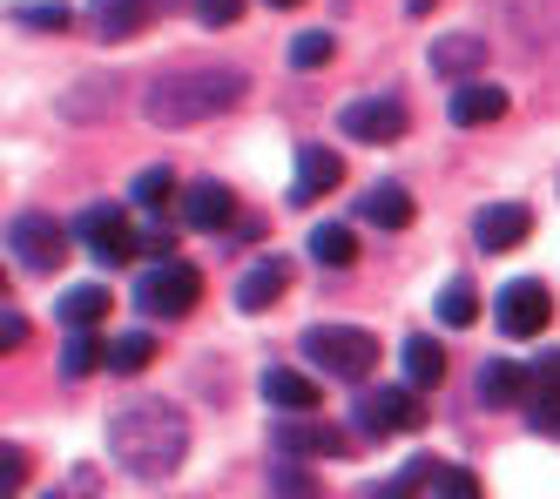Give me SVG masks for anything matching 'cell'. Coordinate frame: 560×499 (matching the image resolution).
I'll return each mask as SVG.
<instances>
[{
  "label": "cell",
  "instance_id": "6da1fadb",
  "mask_svg": "<svg viewBox=\"0 0 560 499\" xmlns=\"http://www.w3.org/2000/svg\"><path fill=\"white\" fill-rule=\"evenodd\" d=\"M108 445H115V460H122V473L163 479L189 452V419L163 398H129V405H115V419H108Z\"/></svg>",
  "mask_w": 560,
  "mask_h": 499
},
{
  "label": "cell",
  "instance_id": "7a4b0ae2",
  "mask_svg": "<svg viewBox=\"0 0 560 499\" xmlns=\"http://www.w3.org/2000/svg\"><path fill=\"white\" fill-rule=\"evenodd\" d=\"M244 89H250V81L236 74V68H170V74L149 81L142 115L155 121V129H196V121L236 108Z\"/></svg>",
  "mask_w": 560,
  "mask_h": 499
},
{
  "label": "cell",
  "instance_id": "3957f363",
  "mask_svg": "<svg viewBox=\"0 0 560 499\" xmlns=\"http://www.w3.org/2000/svg\"><path fill=\"white\" fill-rule=\"evenodd\" d=\"M304 358L317 371H331V379L358 385L378 364V338H372V330H358V324H311L304 330Z\"/></svg>",
  "mask_w": 560,
  "mask_h": 499
},
{
  "label": "cell",
  "instance_id": "277c9868",
  "mask_svg": "<svg viewBox=\"0 0 560 499\" xmlns=\"http://www.w3.org/2000/svg\"><path fill=\"white\" fill-rule=\"evenodd\" d=\"M196 298H203V277H196L183 257H163V264H149L136 277V311L142 317H189Z\"/></svg>",
  "mask_w": 560,
  "mask_h": 499
},
{
  "label": "cell",
  "instance_id": "5b68a950",
  "mask_svg": "<svg viewBox=\"0 0 560 499\" xmlns=\"http://www.w3.org/2000/svg\"><path fill=\"white\" fill-rule=\"evenodd\" d=\"M8 250H14V264H21V270L48 277V270L68 257V230H61L55 217H42V210H21V217L8 223Z\"/></svg>",
  "mask_w": 560,
  "mask_h": 499
},
{
  "label": "cell",
  "instance_id": "8992f818",
  "mask_svg": "<svg viewBox=\"0 0 560 499\" xmlns=\"http://www.w3.org/2000/svg\"><path fill=\"white\" fill-rule=\"evenodd\" d=\"M74 236L89 243V257H95L102 270L129 264L136 250H142V236L129 230V217H122V210H108V202H95V210H82V223H74Z\"/></svg>",
  "mask_w": 560,
  "mask_h": 499
},
{
  "label": "cell",
  "instance_id": "52a82bcc",
  "mask_svg": "<svg viewBox=\"0 0 560 499\" xmlns=\"http://www.w3.org/2000/svg\"><path fill=\"white\" fill-rule=\"evenodd\" d=\"M351 411H358V432H365V439H385V432H419V426H425V411H419V392H412V385L365 392Z\"/></svg>",
  "mask_w": 560,
  "mask_h": 499
},
{
  "label": "cell",
  "instance_id": "ba28073f",
  "mask_svg": "<svg viewBox=\"0 0 560 499\" xmlns=\"http://www.w3.org/2000/svg\"><path fill=\"white\" fill-rule=\"evenodd\" d=\"M493 317H500V330L506 338H540L547 330V317H553V304H547V283H534V277H513L500 298H493Z\"/></svg>",
  "mask_w": 560,
  "mask_h": 499
},
{
  "label": "cell",
  "instance_id": "9c48e42d",
  "mask_svg": "<svg viewBox=\"0 0 560 499\" xmlns=\"http://www.w3.org/2000/svg\"><path fill=\"white\" fill-rule=\"evenodd\" d=\"M406 102L398 95H365V102H345V115H338V129L351 136V142H398L406 136Z\"/></svg>",
  "mask_w": 560,
  "mask_h": 499
},
{
  "label": "cell",
  "instance_id": "30bf717a",
  "mask_svg": "<svg viewBox=\"0 0 560 499\" xmlns=\"http://www.w3.org/2000/svg\"><path fill=\"white\" fill-rule=\"evenodd\" d=\"M487 55H493V40H487V34H472V27H459V34H439V40H432V74L479 81Z\"/></svg>",
  "mask_w": 560,
  "mask_h": 499
},
{
  "label": "cell",
  "instance_id": "8fae6325",
  "mask_svg": "<svg viewBox=\"0 0 560 499\" xmlns=\"http://www.w3.org/2000/svg\"><path fill=\"white\" fill-rule=\"evenodd\" d=\"M534 230V210L527 202H487V210L472 217V243L479 250H520Z\"/></svg>",
  "mask_w": 560,
  "mask_h": 499
},
{
  "label": "cell",
  "instance_id": "7c38bea8",
  "mask_svg": "<svg viewBox=\"0 0 560 499\" xmlns=\"http://www.w3.org/2000/svg\"><path fill=\"white\" fill-rule=\"evenodd\" d=\"M351 439L338 432V426H311L304 411H291L284 426H277V452H284V460H331V452H345Z\"/></svg>",
  "mask_w": 560,
  "mask_h": 499
},
{
  "label": "cell",
  "instance_id": "4fadbf2b",
  "mask_svg": "<svg viewBox=\"0 0 560 499\" xmlns=\"http://www.w3.org/2000/svg\"><path fill=\"white\" fill-rule=\"evenodd\" d=\"M345 183V162H338V149H325V142H304L298 149V183H291V202H317V196H331Z\"/></svg>",
  "mask_w": 560,
  "mask_h": 499
},
{
  "label": "cell",
  "instance_id": "5bb4252c",
  "mask_svg": "<svg viewBox=\"0 0 560 499\" xmlns=\"http://www.w3.org/2000/svg\"><path fill=\"white\" fill-rule=\"evenodd\" d=\"M284 290H291V264L284 257H264V264H250L244 270V283H236V311H270L277 298H284Z\"/></svg>",
  "mask_w": 560,
  "mask_h": 499
},
{
  "label": "cell",
  "instance_id": "9a60e30c",
  "mask_svg": "<svg viewBox=\"0 0 560 499\" xmlns=\"http://www.w3.org/2000/svg\"><path fill=\"white\" fill-rule=\"evenodd\" d=\"M149 14H155V0H89L95 40H129V34L149 27Z\"/></svg>",
  "mask_w": 560,
  "mask_h": 499
},
{
  "label": "cell",
  "instance_id": "2e32d148",
  "mask_svg": "<svg viewBox=\"0 0 560 499\" xmlns=\"http://www.w3.org/2000/svg\"><path fill=\"white\" fill-rule=\"evenodd\" d=\"M446 115L459 121V129H479V121H500L506 115V89H493V81H459Z\"/></svg>",
  "mask_w": 560,
  "mask_h": 499
},
{
  "label": "cell",
  "instance_id": "e0dca14e",
  "mask_svg": "<svg viewBox=\"0 0 560 499\" xmlns=\"http://www.w3.org/2000/svg\"><path fill=\"white\" fill-rule=\"evenodd\" d=\"M264 398L277 411H317V379H311V371H298V364H270L264 371Z\"/></svg>",
  "mask_w": 560,
  "mask_h": 499
},
{
  "label": "cell",
  "instance_id": "ac0fdd59",
  "mask_svg": "<svg viewBox=\"0 0 560 499\" xmlns=\"http://www.w3.org/2000/svg\"><path fill=\"white\" fill-rule=\"evenodd\" d=\"M479 398H487V405H527L534 379L513 358H487V371H479Z\"/></svg>",
  "mask_w": 560,
  "mask_h": 499
},
{
  "label": "cell",
  "instance_id": "d6986e66",
  "mask_svg": "<svg viewBox=\"0 0 560 499\" xmlns=\"http://www.w3.org/2000/svg\"><path fill=\"white\" fill-rule=\"evenodd\" d=\"M358 217L378 223V230H406L412 223V196L398 189V183H372L365 196H358Z\"/></svg>",
  "mask_w": 560,
  "mask_h": 499
},
{
  "label": "cell",
  "instance_id": "ffe728a7",
  "mask_svg": "<svg viewBox=\"0 0 560 499\" xmlns=\"http://www.w3.org/2000/svg\"><path fill=\"white\" fill-rule=\"evenodd\" d=\"M230 210H236V202H230L223 183H196V189L183 196V223H189V230H223Z\"/></svg>",
  "mask_w": 560,
  "mask_h": 499
},
{
  "label": "cell",
  "instance_id": "44dd1931",
  "mask_svg": "<svg viewBox=\"0 0 560 499\" xmlns=\"http://www.w3.org/2000/svg\"><path fill=\"white\" fill-rule=\"evenodd\" d=\"M108 317V290L102 283H74V290H61V324L68 330H95Z\"/></svg>",
  "mask_w": 560,
  "mask_h": 499
},
{
  "label": "cell",
  "instance_id": "7402d4cb",
  "mask_svg": "<svg viewBox=\"0 0 560 499\" xmlns=\"http://www.w3.org/2000/svg\"><path fill=\"white\" fill-rule=\"evenodd\" d=\"M432 473H439V460H406L392 479H378V486H372V499H419V492L432 486Z\"/></svg>",
  "mask_w": 560,
  "mask_h": 499
},
{
  "label": "cell",
  "instance_id": "603a6c76",
  "mask_svg": "<svg viewBox=\"0 0 560 499\" xmlns=\"http://www.w3.org/2000/svg\"><path fill=\"white\" fill-rule=\"evenodd\" d=\"M311 257L325 264V270H345V264L358 257V243H351L345 223H317V230H311Z\"/></svg>",
  "mask_w": 560,
  "mask_h": 499
},
{
  "label": "cell",
  "instance_id": "cb8c5ba5",
  "mask_svg": "<svg viewBox=\"0 0 560 499\" xmlns=\"http://www.w3.org/2000/svg\"><path fill=\"white\" fill-rule=\"evenodd\" d=\"M506 14H513V27L527 34V40L560 34V0H506Z\"/></svg>",
  "mask_w": 560,
  "mask_h": 499
},
{
  "label": "cell",
  "instance_id": "d4e9b609",
  "mask_svg": "<svg viewBox=\"0 0 560 499\" xmlns=\"http://www.w3.org/2000/svg\"><path fill=\"white\" fill-rule=\"evenodd\" d=\"M149 358H155V338H149V330H122V338L108 345V371H122V379L149 371Z\"/></svg>",
  "mask_w": 560,
  "mask_h": 499
},
{
  "label": "cell",
  "instance_id": "484cf974",
  "mask_svg": "<svg viewBox=\"0 0 560 499\" xmlns=\"http://www.w3.org/2000/svg\"><path fill=\"white\" fill-rule=\"evenodd\" d=\"M406 379L412 385H439V379H446V351H439V338H406Z\"/></svg>",
  "mask_w": 560,
  "mask_h": 499
},
{
  "label": "cell",
  "instance_id": "4316f807",
  "mask_svg": "<svg viewBox=\"0 0 560 499\" xmlns=\"http://www.w3.org/2000/svg\"><path fill=\"white\" fill-rule=\"evenodd\" d=\"M95 364H108V345H95L89 330H74V338L61 345V379H89Z\"/></svg>",
  "mask_w": 560,
  "mask_h": 499
},
{
  "label": "cell",
  "instance_id": "83f0119b",
  "mask_svg": "<svg viewBox=\"0 0 560 499\" xmlns=\"http://www.w3.org/2000/svg\"><path fill=\"white\" fill-rule=\"evenodd\" d=\"M527 426H534L540 439H560V385H553V379L534 385V398H527Z\"/></svg>",
  "mask_w": 560,
  "mask_h": 499
},
{
  "label": "cell",
  "instance_id": "f1b7e54d",
  "mask_svg": "<svg viewBox=\"0 0 560 499\" xmlns=\"http://www.w3.org/2000/svg\"><path fill=\"white\" fill-rule=\"evenodd\" d=\"M439 317H446V324H453V330H466V324H472V317H479V290H472V283H466V277H453V283H446V290H439Z\"/></svg>",
  "mask_w": 560,
  "mask_h": 499
},
{
  "label": "cell",
  "instance_id": "f546056e",
  "mask_svg": "<svg viewBox=\"0 0 560 499\" xmlns=\"http://www.w3.org/2000/svg\"><path fill=\"white\" fill-rule=\"evenodd\" d=\"M108 102H115V81L95 74V81H82V95H68V102H61V115H68V121H89V115H102Z\"/></svg>",
  "mask_w": 560,
  "mask_h": 499
},
{
  "label": "cell",
  "instance_id": "4dcf8cb0",
  "mask_svg": "<svg viewBox=\"0 0 560 499\" xmlns=\"http://www.w3.org/2000/svg\"><path fill=\"white\" fill-rule=\"evenodd\" d=\"M14 21H21V27H42V34H68L74 14H68V0H27Z\"/></svg>",
  "mask_w": 560,
  "mask_h": 499
},
{
  "label": "cell",
  "instance_id": "1f68e13d",
  "mask_svg": "<svg viewBox=\"0 0 560 499\" xmlns=\"http://www.w3.org/2000/svg\"><path fill=\"white\" fill-rule=\"evenodd\" d=\"M129 196H136V210H163V202L176 196V176H170V170H142Z\"/></svg>",
  "mask_w": 560,
  "mask_h": 499
},
{
  "label": "cell",
  "instance_id": "d6a6232c",
  "mask_svg": "<svg viewBox=\"0 0 560 499\" xmlns=\"http://www.w3.org/2000/svg\"><path fill=\"white\" fill-rule=\"evenodd\" d=\"M432 492H439V499H479V479H472L466 466H446V460H439V473H432Z\"/></svg>",
  "mask_w": 560,
  "mask_h": 499
},
{
  "label": "cell",
  "instance_id": "836d02e7",
  "mask_svg": "<svg viewBox=\"0 0 560 499\" xmlns=\"http://www.w3.org/2000/svg\"><path fill=\"white\" fill-rule=\"evenodd\" d=\"M270 486H277V499H317V479L304 473V466H270Z\"/></svg>",
  "mask_w": 560,
  "mask_h": 499
},
{
  "label": "cell",
  "instance_id": "e575fe53",
  "mask_svg": "<svg viewBox=\"0 0 560 499\" xmlns=\"http://www.w3.org/2000/svg\"><path fill=\"white\" fill-rule=\"evenodd\" d=\"M291 61H298V68H325V61H331V34H325V27L298 34V40H291Z\"/></svg>",
  "mask_w": 560,
  "mask_h": 499
},
{
  "label": "cell",
  "instance_id": "d590c367",
  "mask_svg": "<svg viewBox=\"0 0 560 499\" xmlns=\"http://www.w3.org/2000/svg\"><path fill=\"white\" fill-rule=\"evenodd\" d=\"M236 14H244V0H196V21L203 27H230Z\"/></svg>",
  "mask_w": 560,
  "mask_h": 499
},
{
  "label": "cell",
  "instance_id": "8d00e7d4",
  "mask_svg": "<svg viewBox=\"0 0 560 499\" xmlns=\"http://www.w3.org/2000/svg\"><path fill=\"white\" fill-rule=\"evenodd\" d=\"M21 479H27V452L8 445V452H0V492H21Z\"/></svg>",
  "mask_w": 560,
  "mask_h": 499
},
{
  "label": "cell",
  "instance_id": "74e56055",
  "mask_svg": "<svg viewBox=\"0 0 560 499\" xmlns=\"http://www.w3.org/2000/svg\"><path fill=\"white\" fill-rule=\"evenodd\" d=\"M0 345H27V317L21 311H0Z\"/></svg>",
  "mask_w": 560,
  "mask_h": 499
},
{
  "label": "cell",
  "instance_id": "f35d334b",
  "mask_svg": "<svg viewBox=\"0 0 560 499\" xmlns=\"http://www.w3.org/2000/svg\"><path fill=\"white\" fill-rule=\"evenodd\" d=\"M540 379H553V385H560V351H547V358H540Z\"/></svg>",
  "mask_w": 560,
  "mask_h": 499
},
{
  "label": "cell",
  "instance_id": "ab89813d",
  "mask_svg": "<svg viewBox=\"0 0 560 499\" xmlns=\"http://www.w3.org/2000/svg\"><path fill=\"white\" fill-rule=\"evenodd\" d=\"M406 14H432V0H406Z\"/></svg>",
  "mask_w": 560,
  "mask_h": 499
},
{
  "label": "cell",
  "instance_id": "60d3db41",
  "mask_svg": "<svg viewBox=\"0 0 560 499\" xmlns=\"http://www.w3.org/2000/svg\"><path fill=\"white\" fill-rule=\"evenodd\" d=\"M264 8H298V0H264Z\"/></svg>",
  "mask_w": 560,
  "mask_h": 499
}]
</instances>
